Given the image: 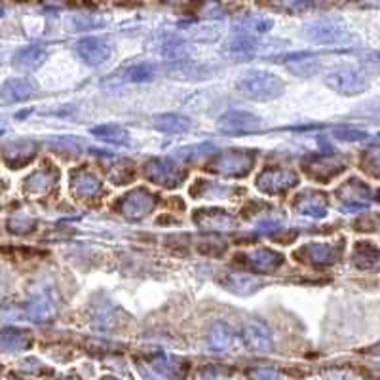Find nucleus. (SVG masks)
<instances>
[{"mask_svg": "<svg viewBox=\"0 0 380 380\" xmlns=\"http://www.w3.org/2000/svg\"><path fill=\"white\" fill-rule=\"evenodd\" d=\"M295 181H296L295 175L289 173V171H282V169H266L265 173L257 179V187L268 194H276L293 187Z\"/></svg>", "mask_w": 380, "mask_h": 380, "instance_id": "0eeeda50", "label": "nucleus"}, {"mask_svg": "<svg viewBox=\"0 0 380 380\" xmlns=\"http://www.w3.org/2000/svg\"><path fill=\"white\" fill-rule=\"evenodd\" d=\"M105 380H118V379H113V376H109V379H105Z\"/></svg>", "mask_w": 380, "mask_h": 380, "instance_id": "a878e982", "label": "nucleus"}, {"mask_svg": "<svg viewBox=\"0 0 380 380\" xmlns=\"http://www.w3.org/2000/svg\"><path fill=\"white\" fill-rule=\"evenodd\" d=\"M152 205H154V200H152L151 194L133 192L124 200L122 209L129 217H141V215H146V213L151 212Z\"/></svg>", "mask_w": 380, "mask_h": 380, "instance_id": "f8f14e48", "label": "nucleus"}, {"mask_svg": "<svg viewBox=\"0 0 380 380\" xmlns=\"http://www.w3.org/2000/svg\"><path fill=\"white\" fill-rule=\"evenodd\" d=\"M33 158V146L30 143H13L4 152V160L12 169L21 168L23 163H27Z\"/></svg>", "mask_w": 380, "mask_h": 380, "instance_id": "4468645a", "label": "nucleus"}, {"mask_svg": "<svg viewBox=\"0 0 380 380\" xmlns=\"http://www.w3.org/2000/svg\"><path fill=\"white\" fill-rule=\"evenodd\" d=\"M219 129L229 135H241V133H253L259 132L260 120L251 113L243 110H229L217 122Z\"/></svg>", "mask_w": 380, "mask_h": 380, "instance_id": "f03ea898", "label": "nucleus"}, {"mask_svg": "<svg viewBox=\"0 0 380 380\" xmlns=\"http://www.w3.org/2000/svg\"><path fill=\"white\" fill-rule=\"evenodd\" d=\"M316 33H310V37L314 40H321V42H327V40H337L342 30H337V23L335 21H321V23L314 25Z\"/></svg>", "mask_w": 380, "mask_h": 380, "instance_id": "aec40b11", "label": "nucleus"}, {"mask_svg": "<svg viewBox=\"0 0 380 380\" xmlns=\"http://www.w3.org/2000/svg\"><path fill=\"white\" fill-rule=\"evenodd\" d=\"M146 177L154 181L156 185H163V187H177L179 183L183 181L181 169L173 166V163L163 162V160H158V162H152L149 168H146Z\"/></svg>", "mask_w": 380, "mask_h": 380, "instance_id": "423d86ee", "label": "nucleus"}, {"mask_svg": "<svg viewBox=\"0 0 380 380\" xmlns=\"http://www.w3.org/2000/svg\"><path fill=\"white\" fill-rule=\"evenodd\" d=\"M76 54H79L88 65L99 67L110 57V46L105 42V40H101V38L88 37L82 38V40L76 44Z\"/></svg>", "mask_w": 380, "mask_h": 380, "instance_id": "20e7f679", "label": "nucleus"}, {"mask_svg": "<svg viewBox=\"0 0 380 380\" xmlns=\"http://www.w3.org/2000/svg\"><path fill=\"white\" fill-rule=\"evenodd\" d=\"M37 86L30 79H12L2 86V96L8 101H25L30 96H35Z\"/></svg>", "mask_w": 380, "mask_h": 380, "instance_id": "9d476101", "label": "nucleus"}, {"mask_svg": "<svg viewBox=\"0 0 380 380\" xmlns=\"http://www.w3.org/2000/svg\"><path fill=\"white\" fill-rule=\"evenodd\" d=\"M154 74H156V69L151 63H132V65H126L120 71H116L113 79L124 82V84L126 82L141 84V82H149V80L154 79Z\"/></svg>", "mask_w": 380, "mask_h": 380, "instance_id": "6e6552de", "label": "nucleus"}, {"mask_svg": "<svg viewBox=\"0 0 380 380\" xmlns=\"http://www.w3.org/2000/svg\"><path fill=\"white\" fill-rule=\"evenodd\" d=\"M74 190L84 196H93L101 190V185L97 181L96 177H91L90 173H80L74 181Z\"/></svg>", "mask_w": 380, "mask_h": 380, "instance_id": "4be33fe9", "label": "nucleus"}, {"mask_svg": "<svg viewBox=\"0 0 380 380\" xmlns=\"http://www.w3.org/2000/svg\"><path fill=\"white\" fill-rule=\"evenodd\" d=\"M93 135L101 137V139L116 143V145H126L127 143V132L122 129L120 126H101L93 129Z\"/></svg>", "mask_w": 380, "mask_h": 380, "instance_id": "6ab92c4d", "label": "nucleus"}, {"mask_svg": "<svg viewBox=\"0 0 380 380\" xmlns=\"http://www.w3.org/2000/svg\"><path fill=\"white\" fill-rule=\"evenodd\" d=\"M33 344V338L21 329H4L0 331V348L6 352H23Z\"/></svg>", "mask_w": 380, "mask_h": 380, "instance_id": "9b49d317", "label": "nucleus"}, {"mask_svg": "<svg viewBox=\"0 0 380 380\" xmlns=\"http://www.w3.org/2000/svg\"><path fill=\"white\" fill-rule=\"evenodd\" d=\"M302 251L310 257V259H314L316 263H331L335 257V251H333L331 246H323V243H314V246H308L306 249L302 248Z\"/></svg>", "mask_w": 380, "mask_h": 380, "instance_id": "5701e85b", "label": "nucleus"}, {"mask_svg": "<svg viewBox=\"0 0 380 380\" xmlns=\"http://www.w3.org/2000/svg\"><path fill=\"white\" fill-rule=\"evenodd\" d=\"M0 133H2V129H0Z\"/></svg>", "mask_w": 380, "mask_h": 380, "instance_id": "bb28decb", "label": "nucleus"}, {"mask_svg": "<svg viewBox=\"0 0 380 380\" xmlns=\"http://www.w3.org/2000/svg\"><path fill=\"white\" fill-rule=\"evenodd\" d=\"M196 223L204 224L207 229H229L234 224V219L229 217L226 213L223 212H200V215H196Z\"/></svg>", "mask_w": 380, "mask_h": 380, "instance_id": "f3484780", "label": "nucleus"}, {"mask_svg": "<svg viewBox=\"0 0 380 380\" xmlns=\"http://www.w3.org/2000/svg\"><path fill=\"white\" fill-rule=\"evenodd\" d=\"M278 373L274 369H253L249 371V380H276Z\"/></svg>", "mask_w": 380, "mask_h": 380, "instance_id": "b1692460", "label": "nucleus"}, {"mask_svg": "<svg viewBox=\"0 0 380 380\" xmlns=\"http://www.w3.org/2000/svg\"><path fill=\"white\" fill-rule=\"evenodd\" d=\"M154 126H156L158 129H162V132L183 133V132H187L188 127H190V122H188L187 118H183V116L163 115V116H158L156 120H154Z\"/></svg>", "mask_w": 380, "mask_h": 380, "instance_id": "dca6fc26", "label": "nucleus"}, {"mask_svg": "<svg viewBox=\"0 0 380 380\" xmlns=\"http://www.w3.org/2000/svg\"><path fill=\"white\" fill-rule=\"evenodd\" d=\"M253 163V154L248 151H230L219 154L213 168L224 175H246Z\"/></svg>", "mask_w": 380, "mask_h": 380, "instance_id": "7ed1b4c3", "label": "nucleus"}, {"mask_svg": "<svg viewBox=\"0 0 380 380\" xmlns=\"http://www.w3.org/2000/svg\"><path fill=\"white\" fill-rule=\"evenodd\" d=\"M44 59H46V50H42L40 46H27L13 55V65L25 69V71H33L42 65Z\"/></svg>", "mask_w": 380, "mask_h": 380, "instance_id": "ddd939ff", "label": "nucleus"}, {"mask_svg": "<svg viewBox=\"0 0 380 380\" xmlns=\"http://www.w3.org/2000/svg\"><path fill=\"white\" fill-rule=\"evenodd\" d=\"M243 340L255 352H270L272 337L270 331L263 323H251L243 329Z\"/></svg>", "mask_w": 380, "mask_h": 380, "instance_id": "1a4fd4ad", "label": "nucleus"}, {"mask_svg": "<svg viewBox=\"0 0 380 380\" xmlns=\"http://www.w3.org/2000/svg\"><path fill=\"white\" fill-rule=\"evenodd\" d=\"M238 88L241 90V93H246L251 99L268 101V99H274L284 91V82L276 74L257 71V73L246 74L238 82Z\"/></svg>", "mask_w": 380, "mask_h": 380, "instance_id": "f257e3e1", "label": "nucleus"}, {"mask_svg": "<svg viewBox=\"0 0 380 380\" xmlns=\"http://www.w3.org/2000/svg\"><path fill=\"white\" fill-rule=\"evenodd\" d=\"M335 135H337L338 139H346V141H357L363 139V137H367V133L357 132V129H337Z\"/></svg>", "mask_w": 380, "mask_h": 380, "instance_id": "393cba45", "label": "nucleus"}, {"mask_svg": "<svg viewBox=\"0 0 380 380\" xmlns=\"http://www.w3.org/2000/svg\"><path fill=\"white\" fill-rule=\"evenodd\" d=\"M280 263H282V257L274 253V251H268V249H260V251L249 257V265L257 272L274 270Z\"/></svg>", "mask_w": 380, "mask_h": 380, "instance_id": "2eb2a0df", "label": "nucleus"}, {"mask_svg": "<svg viewBox=\"0 0 380 380\" xmlns=\"http://www.w3.org/2000/svg\"><path fill=\"white\" fill-rule=\"evenodd\" d=\"M299 209L302 212V215H308V217H321V215H326L327 207L321 196H316V198H302L299 202Z\"/></svg>", "mask_w": 380, "mask_h": 380, "instance_id": "412c9836", "label": "nucleus"}, {"mask_svg": "<svg viewBox=\"0 0 380 380\" xmlns=\"http://www.w3.org/2000/svg\"><path fill=\"white\" fill-rule=\"evenodd\" d=\"M327 84L335 88L337 91H340V93H359V91L367 88V80H365V76L362 73L346 69V71L333 73L327 79Z\"/></svg>", "mask_w": 380, "mask_h": 380, "instance_id": "39448f33", "label": "nucleus"}, {"mask_svg": "<svg viewBox=\"0 0 380 380\" xmlns=\"http://www.w3.org/2000/svg\"><path fill=\"white\" fill-rule=\"evenodd\" d=\"M232 338L234 337H232V331H230L229 327L224 326V323H217L212 329V335H209V346H212L213 350L223 352L232 344Z\"/></svg>", "mask_w": 380, "mask_h": 380, "instance_id": "a211bd4d", "label": "nucleus"}]
</instances>
